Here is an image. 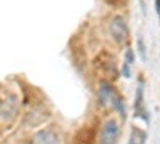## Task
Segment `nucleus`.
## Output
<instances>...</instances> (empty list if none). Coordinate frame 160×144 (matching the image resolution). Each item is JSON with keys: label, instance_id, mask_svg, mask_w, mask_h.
<instances>
[{"label": "nucleus", "instance_id": "f257e3e1", "mask_svg": "<svg viewBox=\"0 0 160 144\" xmlns=\"http://www.w3.org/2000/svg\"><path fill=\"white\" fill-rule=\"evenodd\" d=\"M99 95H101V98H102L104 101L111 102V106H112L114 109H117V111L120 112V115H122V119H123V117H125L123 99H122V96H120L117 91L114 90V87L109 85V83H102L101 88H99Z\"/></svg>", "mask_w": 160, "mask_h": 144}, {"label": "nucleus", "instance_id": "f03ea898", "mask_svg": "<svg viewBox=\"0 0 160 144\" xmlns=\"http://www.w3.org/2000/svg\"><path fill=\"white\" fill-rule=\"evenodd\" d=\"M118 136V125L115 120H108L104 123L99 136V144H115Z\"/></svg>", "mask_w": 160, "mask_h": 144}, {"label": "nucleus", "instance_id": "7ed1b4c3", "mask_svg": "<svg viewBox=\"0 0 160 144\" xmlns=\"http://www.w3.org/2000/svg\"><path fill=\"white\" fill-rule=\"evenodd\" d=\"M111 34H112V37L115 38L117 42H125V40H127V37H128V27H127L123 18L117 16V18L112 19Z\"/></svg>", "mask_w": 160, "mask_h": 144}, {"label": "nucleus", "instance_id": "20e7f679", "mask_svg": "<svg viewBox=\"0 0 160 144\" xmlns=\"http://www.w3.org/2000/svg\"><path fill=\"white\" fill-rule=\"evenodd\" d=\"M93 139H95V132L88 127H83L77 132L74 142L75 144H93Z\"/></svg>", "mask_w": 160, "mask_h": 144}, {"label": "nucleus", "instance_id": "39448f33", "mask_svg": "<svg viewBox=\"0 0 160 144\" xmlns=\"http://www.w3.org/2000/svg\"><path fill=\"white\" fill-rule=\"evenodd\" d=\"M35 141H37V144H59L58 136L53 133V132H50V130L40 132V133L35 136Z\"/></svg>", "mask_w": 160, "mask_h": 144}, {"label": "nucleus", "instance_id": "423d86ee", "mask_svg": "<svg viewBox=\"0 0 160 144\" xmlns=\"http://www.w3.org/2000/svg\"><path fill=\"white\" fill-rule=\"evenodd\" d=\"M148 112L144 111V102H142V87L139 85L138 93H136V107H135V115L136 117H142L146 122H149V115H146Z\"/></svg>", "mask_w": 160, "mask_h": 144}, {"label": "nucleus", "instance_id": "0eeeda50", "mask_svg": "<svg viewBox=\"0 0 160 144\" xmlns=\"http://www.w3.org/2000/svg\"><path fill=\"white\" fill-rule=\"evenodd\" d=\"M146 139H148V135H146V132H142V130H139V128H136V127L131 130L130 144H144Z\"/></svg>", "mask_w": 160, "mask_h": 144}, {"label": "nucleus", "instance_id": "6e6552de", "mask_svg": "<svg viewBox=\"0 0 160 144\" xmlns=\"http://www.w3.org/2000/svg\"><path fill=\"white\" fill-rule=\"evenodd\" d=\"M133 62H135V55H133L131 50H127V53H125V64L131 66Z\"/></svg>", "mask_w": 160, "mask_h": 144}, {"label": "nucleus", "instance_id": "1a4fd4ad", "mask_svg": "<svg viewBox=\"0 0 160 144\" xmlns=\"http://www.w3.org/2000/svg\"><path fill=\"white\" fill-rule=\"evenodd\" d=\"M155 10H157V15L160 18V0H155Z\"/></svg>", "mask_w": 160, "mask_h": 144}]
</instances>
